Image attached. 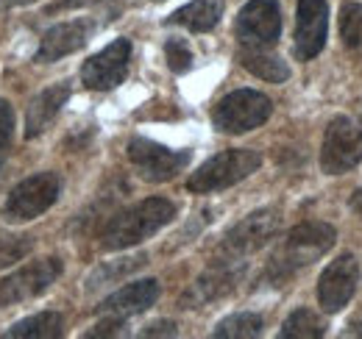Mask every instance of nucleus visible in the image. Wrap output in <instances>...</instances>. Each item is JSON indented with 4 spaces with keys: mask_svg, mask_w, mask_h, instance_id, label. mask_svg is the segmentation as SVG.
<instances>
[{
    "mask_svg": "<svg viewBox=\"0 0 362 339\" xmlns=\"http://www.w3.org/2000/svg\"><path fill=\"white\" fill-rule=\"evenodd\" d=\"M337 239V231L329 222H301L296 225L284 245L279 248V254L271 258L268 270H265V281L271 287H281L287 284L298 270L310 267L313 261H317L326 254Z\"/></svg>",
    "mask_w": 362,
    "mask_h": 339,
    "instance_id": "nucleus-1",
    "label": "nucleus"
},
{
    "mask_svg": "<svg viewBox=\"0 0 362 339\" xmlns=\"http://www.w3.org/2000/svg\"><path fill=\"white\" fill-rule=\"evenodd\" d=\"M173 217H176V206L170 201L148 198L126 212L115 214L100 231V245L106 251H123V248L139 245L142 239H148L159 228H165Z\"/></svg>",
    "mask_w": 362,
    "mask_h": 339,
    "instance_id": "nucleus-2",
    "label": "nucleus"
},
{
    "mask_svg": "<svg viewBox=\"0 0 362 339\" xmlns=\"http://www.w3.org/2000/svg\"><path fill=\"white\" fill-rule=\"evenodd\" d=\"M262 165V156L251 148H231L218 156H212L209 162H204L187 181L189 192L198 195H209V192H221L234 184H240L243 178H248L254 170Z\"/></svg>",
    "mask_w": 362,
    "mask_h": 339,
    "instance_id": "nucleus-3",
    "label": "nucleus"
},
{
    "mask_svg": "<svg viewBox=\"0 0 362 339\" xmlns=\"http://www.w3.org/2000/svg\"><path fill=\"white\" fill-rule=\"evenodd\" d=\"M59 192H62V181L56 172H40V175H31L25 181H20L6 203H3V220L6 222H25V220H34L40 214H45L56 201H59Z\"/></svg>",
    "mask_w": 362,
    "mask_h": 339,
    "instance_id": "nucleus-4",
    "label": "nucleus"
},
{
    "mask_svg": "<svg viewBox=\"0 0 362 339\" xmlns=\"http://www.w3.org/2000/svg\"><path fill=\"white\" fill-rule=\"evenodd\" d=\"M271 112V97H265L262 92H254V89H237L215 106L212 123L223 133H245V131H254L262 123H268Z\"/></svg>",
    "mask_w": 362,
    "mask_h": 339,
    "instance_id": "nucleus-5",
    "label": "nucleus"
},
{
    "mask_svg": "<svg viewBox=\"0 0 362 339\" xmlns=\"http://www.w3.org/2000/svg\"><path fill=\"white\" fill-rule=\"evenodd\" d=\"M362 162V123L354 117H334L320 148V167L326 175H343Z\"/></svg>",
    "mask_w": 362,
    "mask_h": 339,
    "instance_id": "nucleus-6",
    "label": "nucleus"
},
{
    "mask_svg": "<svg viewBox=\"0 0 362 339\" xmlns=\"http://www.w3.org/2000/svg\"><path fill=\"white\" fill-rule=\"evenodd\" d=\"M129 159L132 165L139 170L142 178L148 181H170L176 178L181 170L189 165V150H170L153 139H145V136H134L129 142Z\"/></svg>",
    "mask_w": 362,
    "mask_h": 339,
    "instance_id": "nucleus-7",
    "label": "nucleus"
},
{
    "mask_svg": "<svg viewBox=\"0 0 362 339\" xmlns=\"http://www.w3.org/2000/svg\"><path fill=\"white\" fill-rule=\"evenodd\" d=\"M59 275H62V261L56 256L53 258H40V261L11 273L8 278L0 281V309L42 295Z\"/></svg>",
    "mask_w": 362,
    "mask_h": 339,
    "instance_id": "nucleus-8",
    "label": "nucleus"
},
{
    "mask_svg": "<svg viewBox=\"0 0 362 339\" xmlns=\"http://www.w3.org/2000/svg\"><path fill=\"white\" fill-rule=\"evenodd\" d=\"M276 231H279V212L276 209H259V212L248 214L226 234V239L221 245V256L243 258V256L254 254L271 242Z\"/></svg>",
    "mask_w": 362,
    "mask_h": 339,
    "instance_id": "nucleus-9",
    "label": "nucleus"
},
{
    "mask_svg": "<svg viewBox=\"0 0 362 339\" xmlns=\"http://www.w3.org/2000/svg\"><path fill=\"white\" fill-rule=\"evenodd\" d=\"M129 61H132V42L129 40H115L100 53H95L92 59L84 61L81 81L87 89H95V92L115 89L117 84H123V78L129 73Z\"/></svg>",
    "mask_w": 362,
    "mask_h": 339,
    "instance_id": "nucleus-10",
    "label": "nucleus"
},
{
    "mask_svg": "<svg viewBox=\"0 0 362 339\" xmlns=\"http://www.w3.org/2000/svg\"><path fill=\"white\" fill-rule=\"evenodd\" d=\"M243 270H245V264H243L240 258L221 256V258L184 292L181 306H184V309H198V306H204V303H212V300H218V297L228 295V292L237 287V281L243 278Z\"/></svg>",
    "mask_w": 362,
    "mask_h": 339,
    "instance_id": "nucleus-11",
    "label": "nucleus"
},
{
    "mask_svg": "<svg viewBox=\"0 0 362 339\" xmlns=\"http://www.w3.org/2000/svg\"><path fill=\"white\" fill-rule=\"evenodd\" d=\"M357 284H360L357 258L351 254L337 256V258L323 270V275H320V281H317V300H320V306H323L329 314H334V311H340V309L351 300V295L357 292Z\"/></svg>",
    "mask_w": 362,
    "mask_h": 339,
    "instance_id": "nucleus-12",
    "label": "nucleus"
},
{
    "mask_svg": "<svg viewBox=\"0 0 362 339\" xmlns=\"http://www.w3.org/2000/svg\"><path fill=\"white\" fill-rule=\"evenodd\" d=\"M281 34V11L276 0H251L237 17V40L243 44L268 47Z\"/></svg>",
    "mask_w": 362,
    "mask_h": 339,
    "instance_id": "nucleus-13",
    "label": "nucleus"
},
{
    "mask_svg": "<svg viewBox=\"0 0 362 339\" xmlns=\"http://www.w3.org/2000/svg\"><path fill=\"white\" fill-rule=\"evenodd\" d=\"M329 31V3L326 0H298L296 8V56L301 61L315 59L326 44Z\"/></svg>",
    "mask_w": 362,
    "mask_h": 339,
    "instance_id": "nucleus-14",
    "label": "nucleus"
},
{
    "mask_svg": "<svg viewBox=\"0 0 362 339\" xmlns=\"http://www.w3.org/2000/svg\"><path fill=\"white\" fill-rule=\"evenodd\" d=\"M92 23L87 20H70V23H59L50 31H45L40 50H37V61H59L62 56H70L76 50H81L90 42Z\"/></svg>",
    "mask_w": 362,
    "mask_h": 339,
    "instance_id": "nucleus-15",
    "label": "nucleus"
},
{
    "mask_svg": "<svg viewBox=\"0 0 362 339\" xmlns=\"http://www.w3.org/2000/svg\"><path fill=\"white\" fill-rule=\"evenodd\" d=\"M159 297V284L153 278H145V281H134L123 290H117L115 295H109L100 306L98 311L100 314H112V317H132V314H139L145 309H151Z\"/></svg>",
    "mask_w": 362,
    "mask_h": 339,
    "instance_id": "nucleus-16",
    "label": "nucleus"
},
{
    "mask_svg": "<svg viewBox=\"0 0 362 339\" xmlns=\"http://www.w3.org/2000/svg\"><path fill=\"white\" fill-rule=\"evenodd\" d=\"M70 100V86L67 84H56L42 89L31 106H28V114H25V136L28 139H37L40 133H45V128L53 123V117L62 112V106Z\"/></svg>",
    "mask_w": 362,
    "mask_h": 339,
    "instance_id": "nucleus-17",
    "label": "nucleus"
},
{
    "mask_svg": "<svg viewBox=\"0 0 362 339\" xmlns=\"http://www.w3.org/2000/svg\"><path fill=\"white\" fill-rule=\"evenodd\" d=\"M223 17V0H192L168 17L170 25H184L195 34L212 31Z\"/></svg>",
    "mask_w": 362,
    "mask_h": 339,
    "instance_id": "nucleus-18",
    "label": "nucleus"
},
{
    "mask_svg": "<svg viewBox=\"0 0 362 339\" xmlns=\"http://www.w3.org/2000/svg\"><path fill=\"white\" fill-rule=\"evenodd\" d=\"M240 61H243V67H245L248 73H254V76L262 78V81L281 84V81L290 78V67H287L276 53H271L268 47L243 44V50H240Z\"/></svg>",
    "mask_w": 362,
    "mask_h": 339,
    "instance_id": "nucleus-19",
    "label": "nucleus"
},
{
    "mask_svg": "<svg viewBox=\"0 0 362 339\" xmlns=\"http://www.w3.org/2000/svg\"><path fill=\"white\" fill-rule=\"evenodd\" d=\"M62 334H64V320H62V314H56V311H42V314H34V317L20 320L17 326H11L6 337L53 339V337H62Z\"/></svg>",
    "mask_w": 362,
    "mask_h": 339,
    "instance_id": "nucleus-20",
    "label": "nucleus"
},
{
    "mask_svg": "<svg viewBox=\"0 0 362 339\" xmlns=\"http://www.w3.org/2000/svg\"><path fill=\"white\" fill-rule=\"evenodd\" d=\"M145 261H148V256L145 254L129 256V258H117V261H106V264H100V267L90 275L87 290L95 292V290H100V287H106V284H115V281L132 275V273L139 270V267H145Z\"/></svg>",
    "mask_w": 362,
    "mask_h": 339,
    "instance_id": "nucleus-21",
    "label": "nucleus"
},
{
    "mask_svg": "<svg viewBox=\"0 0 362 339\" xmlns=\"http://www.w3.org/2000/svg\"><path fill=\"white\" fill-rule=\"evenodd\" d=\"M262 326L265 320L254 311H243V314H231L226 320H221L212 331L215 339H251L262 334Z\"/></svg>",
    "mask_w": 362,
    "mask_h": 339,
    "instance_id": "nucleus-22",
    "label": "nucleus"
},
{
    "mask_svg": "<svg viewBox=\"0 0 362 339\" xmlns=\"http://www.w3.org/2000/svg\"><path fill=\"white\" fill-rule=\"evenodd\" d=\"M326 334V326H323V320L313 314L310 309H296L287 320H284V326H281V339H320Z\"/></svg>",
    "mask_w": 362,
    "mask_h": 339,
    "instance_id": "nucleus-23",
    "label": "nucleus"
},
{
    "mask_svg": "<svg viewBox=\"0 0 362 339\" xmlns=\"http://www.w3.org/2000/svg\"><path fill=\"white\" fill-rule=\"evenodd\" d=\"M340 37L343 44L357 50L362 47V3H346L340 11Z\"/></svg>",
    "mask_w": 362,
    "mask_h": 339,
    "instance_id": "nucleus-24",
    "label": "nucleus"
},
{
    "mask_svg": "<svg viewBox=\"0 0 362 339\" xmlns=\"http://www.w3.org/2000/svg\"><path fill=\"white\" fill-rule=\"evenodd\" d=\"M34 239L20 234V237H0V270L11 267L14 261H23L25 256L31 254Z\"/></svg>",
    "mask_w": 362,
    "mask_h": 339,
    "instance_id": "nucleus-25",
    "label": "nucleus"
},
{
    "mask_svg": "<svg viewBox=\"0 0 362 339\" xmlns=\"http://www.w3.org/2000/svg\"><path fill=\"white\" fill-rule=\"evenodd\" d=\"M165 56H168V67L173 73H187L192 67V50L187 47L184 40H168L165 42Z\"/></svg>",
    "mask_w": 362,
    "mask_h": 339,
    "instance_id": "nucleus-26",
    "label": "nucleus"
},
{
    "mask_svg": "<svg viewBox=\"0 0 362 339\" xmlns=\"http://www.w3.org/2000/svg\"><path fill=\"white\" fill-rule=\"evenodd\" d=\"M11 133H14V112H11V106L6 100H0V162L8 153Z\"/></svg>",
    "mask_w": 362,
    "mask_h": 339,
    "instance_id": "nucleus-27",
    "label": "nucleus"
},
{
    "mask_svg": "<svg viewBox=\"0 0 362 339\" xmlns=\"http://www.w3.org/2000/svg\"><path fill=\"white\" fill-rule=\"evenodd\" d=\"M120 334H123V317H112V314H106L103 323L87 331V337H120Z\"/></svg>",
    "mask_w": 362,
    "mask_h": 339,
    "instance_id": "nucleus-28",
    "label": "nucleus"
},
{
    "mask_svg": "<svg viewBox=\"0 0 362 339\" xmlns=\"http://www.w3.org/2000/svg\"><path fill=\"white\" fill-rule=\"evenodd\" d=\"M142 337H176V323L170 320H162V323H153L142 331Z\"/></svg>",
    "mask_w": 362,
    "mask_h": 339,
    "instance_id": "nucleus-29",
    "label": "nucleus"
},
{
    "mask_svg": "<svg viewBox=\"0 0 362 339\" xmlns=\"http://www.w3.org/2000/svg\"><path fill=\"white\" fill-rule=\"evenodd\" d=\"M28 3H37V0H0V11H6V8H17V6H28Z\"/></svg>",
    "mask_w": 362,
    "mask_h": 339,
    "instance_id": "nucleus-30",
    "label": "nucleus"
},
{
    "mask_svg": "<svg viewBox=\"0 0 362 339\" xmlns=\"http://www.w3.org/2000/svg\"><path fill=\"white\" fill-rule=\"evenodd\" d=\"M351 209L362 214V189H357V195H351Z\"/></svg>",
    "mask_w": 362,
    "mask_h": 339,
    "instance_id": "nucleus-31",
    "label": "nucleus"
},
{
    "mask_svg": "<svg viewBox=\"0 0 362 339\" xmlns=\"http://www.w3.org/2000/svg\"><path fill=\"white\" fill-rule=\"evenodd\" d=\"M354 334H360V337H362V317L357 320V323H354Z\"/></svg>",
    "mask_w": 362,
    "mask_h": 339,
    "instance_id": "nucleus-32",
    "label": "nucleus"
}]
</instances>
